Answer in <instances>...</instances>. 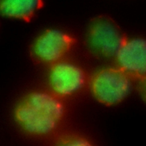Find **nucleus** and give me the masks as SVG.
<instances>
[{
    "instance_id": "obj_1",
    "label": "nucleus",
    "mask_w": 146,
    "mask_h": 146,
    "mask_svg": "<svg viewBox=\"0 0 146 146\" xmlns=\"http://www.w3.org/2000/svg\"><path fill=\"white\" fill-rule=\"evenodd\" d=\"M66 115L63 100L50 91H35L17 105L14 116L18 125L29 134L44 136L54 133Z\"/></svg>"
},
{
    "instance_id": "obj_2",
    "label": "nucleus",
    "mask_w": 146,
    "mask_h": 146,
    "mask_svg": "<svg viewBox=\"0 0 146 146\" xmlns=\"http://www.w3.org/2000/svg\"><path fill=\"white\" fill-rule=\"evenodd\" d=\"M127 38L113 18L102 14L90 22L86 42L88 50L95 57L114 59Z\"/></svg>"
},
{
    "instance_id": "obj_3",
    "label": "nucleus",
    "mask_w": 146,
    "mask_h": 146,
    "mask_svg": "<svg viewBox=\"0 0 146 146\" xmlns=\"http://www.w3.org/2000/svg\"><path fill=\"white\" fill-rule=\"evenodd\" d=\"M133 80L117 67H107L95 72L89 80L94 98L111 106L122 102L131 92Z\"/></svg>"
},
{
    "instance_id": "obj_4",
    "label": "nucleus",
    "mask_w": 146,
    "mask_h": 146,
    "mask_svg": "<svg viewBox=\"0 0 146 146\" xmlns=\"http://www.w3.org/2000/svg\"><path fill=\"white\" fill-rule=\"evenodd\" d=\"M76 42L75 38L67 32L58 29H48L34 41L30 55L36 63L52 65L63 60Z\"/></svg>"
},
{
    "instance_id": "obj_5",
    "label": "nucleus",
    "mask_w": 146,
    "mask_h": 146,
    "mask_svg": "<svg viewBox=\"0 0 146 146\" xmlns=\"http://www.w3.org/2000/svg\"><path fill=\"white\" fill-rule=\"evenodd\" d=\"M48 79L50 91L63 100L75 95L89 83L83 68L64 59L51 65Z\"/></svg>"
},
{
    "instance_id": "obj_6",
    "label": "nucleus",
    "mask_w": 146,
    "mask_h": 146,
    "mask_svg": "<svg viewBox=\"0 0 146 146\" xmlns=\"http://www.w3.org/2000/svg\"><path fill=\"white\" fill-rule=\"evenodd\" d=\"M116 66L133 81L146 76V38H127L114 58Z\"/></svg>"
},
{
    "instance_id": "obj_7",
    "label": "nucleus",
    "mask_w": 146,
    "mask_h": 146,
    "mask_svg": "<svg viewBox=\"0 0 146 146\" xmlns=\"http://www.w3.org/2000/svg\"><path fill=\"white\" fill-rule=\"evenodd\" d=\"M43 5V2L39 0L0 1V14L28 22Z\"/></svg>"
},
{
    "instance_id": "obj_8",
    "label": "nucleus",
    "mask_w": 146,
    "mask_h": 146,
    "mask_svg": "<svg viewBox=\"0 0 146 146\" xmlns=\"http://www.w3.org/2000/svg\"><path fill=\"white\" fill-rule=\"evenodd\" d=\"M54 146H95L88 137L77 133H68L60 136Z\"/></svg>"
},
{
    "instance_id": "obj_9",
    "label": "nucleus",
    "mask_w": 146,
    "mask_h": 146,
    "mask_svg": "<svg viewBox=\"0 0 146 146\" xmlns=\"http://www.w3.org/2000/svg\"><path fill=\"white\" fill-rule=\"evenodd\" d=\"M137 82L138 91L143 100L146 102V76Z\"/></svg>"
}]
</instances>
